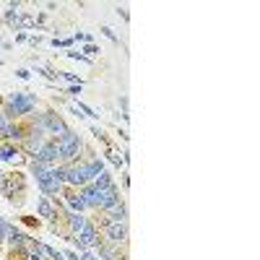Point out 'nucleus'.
I'll use <instances>...</instances> for the list:
<instances>
[{
    "label": "nucleus",
    "instance_id": "obj_1",
    "mask_svg": "<svg viewBox=\"0 0 260 260\" xmlns=\"http://www.w3.org/2000/svg\"><path fill=\"white\" fill-rule=\"evenodd\" d=\"M81 198H83V203H86V208H99V211H104L110 203H115V201H120V192H117V187L115 185H83V190H81Z\"/></svg>",
    "mask_w": 260,
    "mask_h": 260
},
{
    "label": "nucleus",
    "instance_id": "obj_2",
    "mask_svg": "<svg viewBox=\"0 0 260 260\" xmlns=\"http://www.w3.org/2000/svg\"><path fill=\"white\" fill-rule=\"evenodd\" d=\"M31 172H34V177H37V182H39V187H42V192H45V195H55V192L62 190V167L60 169H52L50 164L34 161Z\"/></svg>",
    "mask_w": 260,
    "mask_h": 260
},
{
    "label": "nucleus",
    "instance_id": "obj_3",
    "mask_svg": "<svg viewBox=\"0 0 260 260\" xmlns=\"http://www.w3.org/2000/svg\"><path fill=\"white\" fill-rule=\"evenodd\" d=\"M34 104H37V99L31 96V94H26V91H16V94H11L8 99H6V117H18V115H29L31 110H34Z\"/></svg>",
    "mask_w": 260,
    "mask_h": 260
},
{
    "label": "nucleus",
    "instance_id": "obj_4",
    "mask_svg": "<svg viewBox=\"0 0 260 260\" xmlns=\"http://www.w3.org/2000/svg\"><path fill=\"white\" fill-rule=\"evenodd\" d=\"M57 148H60V156L65 161H71L78 151H81V138L73 133V130H65V133L57 138Z\"/></svg>",
    "mask_w": 260,
    "mask_h": 260
},
{
    "label": "nucleus",
    "instance_id": "obj_5",
    "mask_svg": "<svg viewBox=\"0 0 260 260\" xmlns=\"http://www.w3.org/2000/svg\"><path fill=\"white\" fill-rule=\"evenodd\" d=\"M104 237H107V242L120 247L127 242V221H110L107 219L104 221Z\"/></svg>",
    "mask_w": 260,
    "mask_h": 260
},
{
    "label": "nucleus",
    "instance_id": "obj_6",
    "mask_svg": "<svg viewBox=\"0 0 260 260\" xmlns=\"http://www.w3.org/2000/svg\"><path fill=\"white\" fill-rule=\"evenodd\" d=\"M62 182H68L73 187H83L86 182H91V180H89V175H86L83 164H71V167H62Z\"/></svg>",
    "mask_w": 260,
    "mask_h": 260
},
{
    "label": "nucleus",
    "instance_id": "obj_7",
    "mask_svg": "<svg viewBox=\"0 0 260 260\" xmlns=\"http://www.w3.org/2000/svg\"><path fill=\"white\" fill-rule=\"evenodd\" d=\"M78 237V240H76V245L81 247V250H91V247H96L99 245V232L89 224V226H86L81 234H76Z\"/></svg>",
    "mask_w": 260,
    "mask_h": 260
},
{
    "label": "nucleus",
    "instance_id": "obj_8",
    "mask_svg": "<svg viewBox=\"0 0 260 260\" xmlns=\"http://www.w3.org/2000/svg\"><path fill=\"white\" fill-rule=\"evenodd\" d=\"M62 156H60V148H57V141L55 143H45L42 146V151L37 154V161H42V164H52V161H60Z\"/></svg>",
    "mask_w": 260,
    "mask_h": 260
},
{
    "label": "nucleus",
    "instance_id": "obj_9",
    "mask_svg": "<svg viewBox=\"0 0 260 260\" xmlns=\"http://www.w3.org/2000/svg\"><path fill=\"white\" fill-rule=\"evenodd\" d=\"M104 213H107V219H110V221H125V219H127V208H125L122 201L110 203V206L104 208Z\"/></svg>",
    "mask_w": 260,
    "mask_h": 260
},
{
    "label": "nucleus",
    "instance_id": "obj_10",
    "mask_svg": "<svg viewBox=\"0 0 260 260\" xmlns=\"http://www.w3.org/2000/svg\"><path fill=\"white\" fill-rule=\"evenodd\" d=\"M65 203H68V208L73 213H83L86 211V203L81 198V192H68V195H65Z\"/></svg>",
    "mask_w": 260,
    "mask_h": 260
},
{
    "label": "nucleus",
    "instance_id": "obj_11",
    "mask_svg": "<svg viewBox=\"0 0 260 260\" xmlns=\"http://www.w3.org/2000/svg\"><path fill=\"white\" fill-rule=\"evenodd\" d=\"M68 224H71V229H73V234H81L86 226H89V221H86V216L83 213H68Z\"/></svg>",
    "mask_w": 260,
    "mask_h": 260
},
{
    "label": "nucleus",
    "instance_id": "obj_12",
    "mask_svg": "<svg viewBox=\"0 0 260 260\" xmlns=\"http://www.w3.org/2000/svg\"><path fill=\"white\" fill-rule=\"evenodd\" d=\"M37 211H39V216H42V219H52V206H50V201H47V198H39V203H37Z\"/></svg>",
    "mask_w": 260,
    "mask_h": 260
},
{
    "label": "nucleus",
    "instance_id": "obj_13",
    "mask_svg": "<svg viewBox=\"0 0 260 260\" xmlns=\"http://www.w3.org/2000/svg\"><path fill=\"white\" fill-rule=\"evenodd\" d=\"M16 234H18V232H16V229H13L11 224H6V219H0V240H3V237H6V240L11 242Z\"/></svg>",
    "mask_w": 260,
    "mask_h": 260
},
{
    "label": "nucleus",
    "instance_id": "obj_14",
    "mask_svg": "<svg viewBox=\"0 0 260 260\" xmlns=\"http://www.w3.org/2000/svg\"><path fill=\"white\" fill-rule=\"evenodd\" d=\"M18 156V148L16 146H0V159H6V161H11V159H16Z\"/></svg>",
    "mask_w": 260,
    "mask_h": 260
},
{
    "label": "nucleus",
    "instance_id": "obj_15",
    "mask_svg": "<svg viewBox=\"0 0 260 260\" xmlns=\"http://www.w3.org/2000/svg\"><path fill=\"white\" fill-rule=\"evenodd\" d=\"M8 127H11V125H8V117L0 112V136H3V138L8 136Z\"/></svg>",
    "mask_w": 260,
    "mask_h": 260
},
{
    "label": "nucleus",
    "instance_id": "obj_16",
    "mask_svg": "<svg viewBox=\"0 0 260 260\" xmlns=\"http://www.w3.org/2000/svg\"><path fill=\"white\" fill-rule=\"evenodd\" d=\"M110 156H112V164H117V167H122V164L127 161L125 156H120V154H115V151H112V154H110Z\"/></svg>",
    "mask_w": 260,
    "mask_h": 260
},
{
    "label": "nucleus",
    "instance_id": "obj_17",
    "mask_svg": "<svg viewBox=\"0 0 260 260\" xmlns=\"http://www.w3.org/2000/svg\"><path fill=\"white\" fill-rule=\"evenodd\" d=\"M83 52H86V55H96L99 50H96V47L91 45V42H89V45H86V47H83Z\"/></svg>",
    "mask_w": 260,
    "mask_h": 260
},
{
    "label": "nucleus",
    "instance_id": "obj_18",
    "mask_svg": "<svg viewBox=\"0 0 260 260\" xmlns=\"http://www.w3.org/2000/svg\"><path fill=\"white\" fill-rule=\"evenodd\" d=\"M102 31H104V37H110V39H115V42H117V34H115V31H112L110 26H104Z\"/></svg>",
    "mask_w": 260,
    "mask_h": 260
},
{
    "label": "nucleus",
    "instance_id": "obj_19",
    "mask_svg": "<svg viewBox=\"0 0 260 260\" xmlns=\"http://www.w3.org/2000/svg\"><path fill=\"white\" fill-rule=\"evenodd\" d=\"M81 260H102V257H99V255H94V252H83V255H81Z\"/></svg>",
    "mask_w": 260,
    "mask_h": 260
},
{
    "label": "nucleus",
    "instance_id": "obj_20",
    "mask_svg": "<svg viewBox=\"0 0 260 260\" xmlns=\"http://www.w3.org/2000/svg\"><path fill=\"white\" fill-rule=\"evenodd\" d=\"M29 260H42V252H39V247H37V250L29 255Z\"/></svg>",
    "mask_w": 260,
    "mask_h": 260
},
{
    "label": "nucleus",
    "instance_id": "obj_21",
    "mask_svg": "<svg viewBox=\"0 0 260 260\" xmlns=\"http://www.w3.org/2000/svg\"><path fill=\"white\" fill-rule=\"evenodd\" d=\"M65 257H68V260H81V257H78L76 252H65Z\"/></svg>",
    "mask_w": 260,
    "mask_h": 260
}]
</instances>
